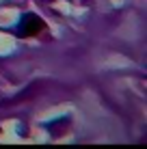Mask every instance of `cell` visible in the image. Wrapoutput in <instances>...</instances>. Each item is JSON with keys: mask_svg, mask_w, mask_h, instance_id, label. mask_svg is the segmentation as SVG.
<instances>
[{"mask_svg": "<svg viewBox=\"0 0 147 149\" xmlns=\"http://www.w3.org/2000/svg\"><path fill=\"white\" fill-rule=\"evenodd\" d=\"M43 19L39 17L37 13H26V15H22L20 17V22H17V35L20 37H33V35H37V33H41L43 30Z\"/></svg>", "mask_w": 147, "mask_h": 149, "instance_id": "1", "label": "cell"}]
</instances>
